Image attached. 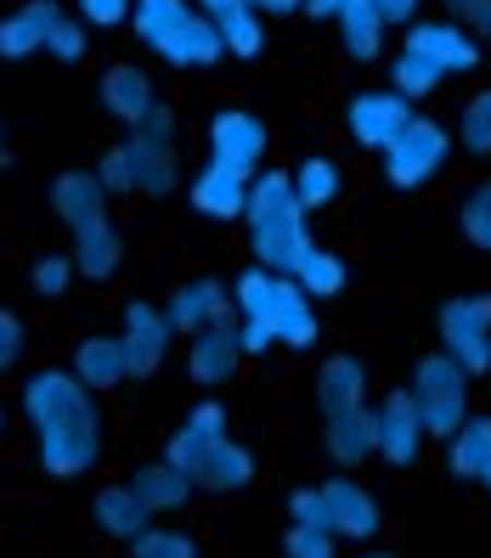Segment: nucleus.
<instances>
[{
	"instance_id": "21",
	"label": "nucleus",
	"mask_w": 491,
	"mask_h": 558,
	"mask_svg": "<svg viewBox=\"0 0 491 558\" xmlns=\"http://www.w3.org/2000/svg\"><path fill=\"white\" fill-rule=\"evenodd\" d=\"M226 311H232V293L220 288V277H187L176 293H170V305H164V316H170L176 333H204V327L226 322Z\"/></svg>"
},
{
	"instance_id": "4",
	"label": "nucleus",
	"mask_w": 491,
	"mask_h": 558,
	"mask_svg": "<svg viewBox=\"0 0 491 558\" xmlns=\"http://www.w3.org/2000/svg\"><path fill=\"white\" fill-rule=\"evenodd\" d=\"M243 232L254 248V266H272V271H294L300 254L311 248V215L294 192L288 170H260L249 181V215H243Z\"/></svg>"
},
{
	"instance_id": "11",
	"label": "nucleus",
	"mask_w": 491,
	"mask_h": 558,
	"mask_svg": "<svg viewBox=\"0 0 491 558\" xmlns=\"http://www.w3.org/2000/svg\"><path fill=\"white\" fill-rule=\"evenodd\" d=\"M373 435H379V463L384 469H412L423 446H430V429H423V412L412 401V389L396 384L390 396H379L373 407Z\"/></svg>"
},
{
	"instance_id": "6",
	"label": "nucleus",
	"mask_w": 491,
	"mask_h": 558,
	"mask_svg": "<svg viewBox=\"0 0 491 558\" xmlns=\"http://www.w3.org/2000/svg\"><path fill=\"white\" fill-rule=\"evenodd\" d=\"M232 305H238L243 322H266L277 333V344H288V350H311L316 333H322L300 282H294L288 271H272V266H249L232 282Z\"/></svg>"
},
{
	"instance_id": "33",
	"label": "nucleus",
	"mask_w": 491,
	"mask_h": 558,
	"mask_svg": "<svg viewBox=\"0 0 491 558\" xmlns=\"http://www.w3.org/2000/svg\"><path fill=\"white\" fill-rule=\"evenodd\" d=\"M130 558H204V547H199V536H187L181 524L153 519L147 531L130 542Z\"/></svg>"
},
{
	"instance_id": "29",
	"label": "nucleus",
	"mask_w": 491,
	"mask_h": 558,
	"mask_svg": "<svg viewBox=\"0 0 491 558\" xmlns=\"http://www.w3.org/2000/svg\"><path fill=\"white\" fill-rule=\"evenodd\" d=\"M446 469L457 480L491 490V412H469V423L446 440Z\"/></svg>"
},
{
	"instance_id": "17",
	"label": "nucleus",
	"mask_w": 491,
	"mask_h": 558,
	"mask_svg": "<svg viewBox=\"0 0 491 558\" xmlns=\"http://www.w3.org/2000/svg\"><path fill=\"white\" fill-rule=\"evenodd\" d=\"M96 102H103V113H108L113 124L136 130V124L158 108V85H153V74L142 69V62H113V69H103Z\"/></svg>"
},
{
	"instance_id": "47",
	"label": "nucleus",
	"mask_w": 491,
	"mask_h": 558,
	"mask_svg": "<svg viewBox=\"0 0 491 558\" xmlns=\"http://www.w3.org/2000/svg\"><path fill=\"white\" fill-rule=\"evenodd\" d=\"M345 12V0H306V12L300 17H311V23H334Z\"/></svg>"
},
{
	"instance_id": "16",
	"label": "nucleus",
	"mask_w": 491,
	"mask_h": 558,
	"mask_svg": "<svg viewBox=\"0 0 491 558\" xmlns=\"http://www.w3.org/2000/svg\"><path fill=\"white\" fill-rule=\"evenodd\" d=\"M243 367V339H238V322H215L204 333H192L187 350V378L199 389H226Z\"/></svg>"
},
{
	"instance_id": "25",
	"label": "nucleus",
	"mask_w": 491,
	"mask_h": 558,
	"mask_svg": "<svg viewBox=\"0 0 491 558\" xmlns=\"http://www.w3.org/2000/svg\"><path fill=\"white\" fill-rule=\"evenodd\" d=\"M199 12L215 23V35L226 40V57H260L266 51V17L249 0H199Z\"/></svg>"
},
{
	"instance_id": "42",
	"label": "nucleus",
	"mask_w": 491,
	"mask_h": 558,
	"mask_svg": "<svg viewBox=\"0 0 491 558\" xmlns=\"http://www.w3.org/2000/svg\"><path fill=\"white\" fill-rule=\"evenodd\" d=\"M74 12L91 28H119V23H130V0H74Z\"/></svg>"
},
{
	"instance_id": "34",
	"label": "nucleus",
	"mask_w": 491,
	"mask_h": 558,
	"mask_svg": "<svg viewBox=\"0 0 491 558\" xmlns=\"http://www.w3.org/2000/svg\"><path fill=\"white\" fill-rule=\"evenodd\" d=\"M80 282L74 271V254H40L35 266H28V293H35L40 305H57V300H69V288Z\"/></svg>"
},
{
	"instance_id": "43",
	"label": "nucleus",
	"mask_w": 491,
	"mask_h": 558,
	"mask_svg": "<svg viewBox=\"0 0 491 558\" xmlns=\"http://www.w3.org/2000/svg\"><path fill=\"white\" fill-rule=\"evenodd\" d=\"M238 339H243V355H266L277 344V333L266 322H238Z\"/></svg>"
},
{
	"instance_id": "49",
	"label": "nucleus",
	"mask_w": 491,
	"mask_h": 558,
	"mask_svg": "<svg viewBox=\"0 0 491 558\" xmlns=\"http://www.w3.org/2000/svg\"><path fill=\"white\" fill-rule=\"evenodd\" d=\"M0 163H7V124H0Z\"/></svg>"
},
{
	"instance_id": "31",
	"label": "nucleus",
	"mask_w": 491,
	"mask_h": 558,
	"mask_svg": "<svg viewBox=\"0 0 491 558\" xmlns=\"http://www.w3.org/2000/svg\"><path fill=\"white\" fill-rule=\"evenodd\" d=\"M288 175H294V192H300L306 215H322V209H334V204H339V192H345V175H339V163H334V158H322V153L300 158V163H294Z\"/></svg>"
},
{
	"instance_id": "13",
	"label": "nucleus",
	"mask_w": 491,
	"mask_h": 558,
	"mask_svg": "<svg viewBox=\"0 0 491 558\" xmlns=\"http://www.w3.org/2000/svg\"><path fill=\"white\" fill-rule=\"evenodd\" d=\"M412 124V102L402 90H356L350 102H345V130H350V142L356 147H368V153H390L396 147V136Z\"/></svg>"
},
{
	"instance_id": "5",
	"label": "nucleus",
	"mask_w": 491,
	"mask_h": 558,
	"mask_svg": "<svg viewBox=\"0 0 491 558\" xmlns=\"http://www.w3.org/2000/svg\"><path fill=\"white\" fill-rule=\"evenodd\" d=\"M130 28L164 69H215L226 57V40L199 0H130Z\"/></svg>"
},
{
	"instance_id": "38",
	"label": "nucleus",
	"mask_w": 491,
	"mask_h": 558,
	"mask_svg": "<svg viewBox=\"0 0 491 558\" xmlns=\"http://www.w3.org/2000/svg\"><path fill=\"white\" fill-rule=\"evenodd\" d=\"M457 226H464V238H469L480 254H491V181H480L469 198H464V209H457Z\"/></svg>"
},
{
	"instance_id": "44",
	"label": "nucleus",
	"mask_w": 491,
	"mask_h": 558,
	"mask_svg": "<svg viewBox=\"0 0 491 558\" xmlns=\"http://www.w3.org/2000/svg\"><path fill=\"white\" fill-rule=\"evenodd\" d=\"M373 7L384 12V23H418V7H423V0H373Z\"/></svg>"
},
{
	"instance_id": "1",
	"label": "nucleus",
	"mask_w": 491,
	"mask_h": 558,
	"mask_svg": "<svg viewBox=\"0 0 491 558\" xmlns=\"http://www.w3.org/2000/svg\"><path fill=\"white\" fill-rule=\"evenodd\" d=\"M17 412L35 435L40 469L51 480H85L91 469H103L108 451V417L103 396L74 378V367H35L23 378Z\"/></svg>"
},
{
	"instance_id": "51",
	"label": "nucleus",
	"mask_w": 491,
	"mask_h": 558,
	"mask_svg": "<svg viewBox=\"0 0 491 558\" xmlns=\"http://www.w3.org/2000/svg\"><path fill=\"white\" fill-rule=\"evenodd\" d=\"M362 558H390V553H362Z\"/></svg>"
},
{
	"instance_id": "3",
	"label": "nucleus",
	"mask_w": 491,
	"mask_h": 558,
	"mask_svg": "<svg viewBox=\"0 0 491 558\" xmlns=\"http://www.w3.org/2000/svg\"><path fill=\"white\" fill-rule=\"evenodd\" d=\"M181 124L170 108H153L136 130H124V136L96 158V181H103L113 198H130V192H142V198H170L176 192V175H181Z\"/></svg>"
},
{
	"instance_id": "7",
	"label": "nucleus",
	"mask_w": 491,
	"mask_h": 558,
	"mask_svg": "<svg viewBox=\"0 0 491 558\" xmlns=\"http://www.w3.org/2000/svg\"><path fill=\"white\" fill-rule=\"evenodd\" d=\"M469 373L457 367V361L446 350H430V355H418V367H412V401L423 412V429H430V440H452L457 429L469 423Z\"/></svg>"
},
{
	"instance_id": "8",
	"label": "nucleus",
	"mask_w": 491,
	"mask_h": 558,
	"mask_svg": "<svg viewBox=\"0 0 491 558\" xmlns=\"http://www.w3.org/2000/svg\"><path fill=\"white\" fill-rule=\"evenodd\" d=\"M457 136L441 124V119H423L412 113V124L396 136V147L384 153V181L396 186V192H418V186H430L441 170H446V158H452Z\"/></svg>"
},
{
	"instance_id": "27",
	"label": "nucleus",
	"mask_w": 491,
	"mask_h": 558,
	"mask_svg": "<svg viewBox=\"0 0 491 558\" xmlns=\"http://www.w3.org/2000/svg\"><path fill=\"white\" fill-rule=\"evenodd\" d=\"M130 490H136V497L147 502V513L153 519H170V513H181L187 502H192V490H199V485H192V474H181L176 463H164V457H158V463H142V469H130V480H124Z\"/></svg>"
},
{
	"instance_id": "9",
	"label": "nucleus",
	"mask_w": 491,
	"mask_h": 558,
	"mask_svg": "<svg viewBox=\"0 0 491 558\" xmlns=\"http://www.w3.org/2000/svg\"><path fill=\"white\" fill-rule=\"evenodd\" d=\"M441 350L469 378H491V293H457L435 311Z\"/></svg>"
},
{
	"instance_id": "39",
	"label": "nucleus",
	"mask_w": 491,
	"mask_h": 558,
	"mask_svg": "<svg viewBox=\"0 0 491 558\" xmlns=\"http://www.w3.org/2000/svg\"><path fill=\"white\" fill-rule=\"evenodd\" d=\"M283 553L288 558H339V536L327 524H288Z\"/></svg>"
},
{
	"instance_id": "30",
	"label": "nucleus",
	"mask_w": 491,
	"mask_h": 558,
	"mask_svg": "<svg viewBox=\"0 0 491 558\" xmlns=\"http://www.w3.org/2000/svg\"><path fill=\"white\" fill-rule=\"evenodd\" d=\"M334 28H339V46H345L350 62H379L384 57L390 23H384V12L373 7V0H345V12L334 17Z\"/></svg>"
},
{
	"instance_id": "2",
	"label": "nucleus",
	"mask_w": 491,
	"mask_h": 558,
	"mask_svg": "<svg viewBox=\"0 0 491 558\" xmlns=\"http://www.w3.org/2000/svg\"><path fill=\"white\" fill-rule=\"evenodd\" d=\"M51 215L62 220V232L74 238V271L85 282H108L124 259V243H119V226H113V192L96 181V170H62L51 175Z\"/></svg>"
},
{
	"instance_id": "15",
	"label": "nucleus",
	"mask_w": 491,
	"mask_h": 558,
	"mask_svg": "<svg viewBox=\"0 0 491 558\" xmlns=\"http://www.w3.org/2000/svg\"><path fill=\"white\" fill-rule=\"evenodd\" d=\"M322 502H327V531L339 542H373L384 531V508L356 474L322 480Z\"/></svg>"
},
{
	"instance_id": "19",
	"label": "nucleus",
	"mask_w": 491,
	"mask_h": 558,
	"mask_svg": "<svg viewBox=\"0 0 491 558\" xmlns=\"http://www.w3.org/2000/svg\"><path fill=\"white\" fill-rule=\"evenodd\" d=\"M322 451L339 474H356L362 463L379 457V435H373V407H356L339 417H322Z\"/></svg>"
},
{
	"instance_id": "41",
	"label": "nucleus",
	"mask_w": 491,
	"mask_h": 558,
	"mask_svg": "<svg viewBox=\"0 0 491 558\" xmlns=\"http://www.w3.org/2000/svg\"><path fill=\"white\" fill-rule=\"evenodd\" d=\"M288 524H327L322 485H294L288 490Z\"/></svg>"
},
{
	"instance_id": "12",
	"label": "nucleus",
	"mask_w": 491,
	"mask_h": 558,
	"mask_svg": "<svg viewBox=\"0 0 491 558\" xmlns=\"http://www.w3.org/2000/svg\"><path fill=\"white\" fill-rule=\"evenodd\" d=\"M266 153H272V130L249 108H220L209 119V163H220V170H238L254 181L266 170Z\"/></svg>"
},
{
	"instance_id": "35",
	"label": "nucleus",
	"mask_w": 491,
	"mask_h": 558,
	"mask_svg": "<svg viewBox=\"0 0 491 558\" xmlns=\"http://www.w3.org/2000/svg\"><path fill=\"white\" fill-rule=\"evenodd\" d=\"M441 80L446 74L435 69L430 57H418V51H396V57H390V90H402L407 102H423V96H430Z\"/></svg>"
},
{
	"instance_id": "50",
	"label": "nucleus",
	"mask_w": 491,
	"mask_h": 558,
	"mask_svg": "<svg viewBox=\"0 0 491 558\" xmlns=\"http://www.w3.org/2000/svg\"><path fill=\"white\" fill-rule=\"evenodd\" d=\"M0 435H7V407H0Z\"/></svg>"
},
{
	"instance_id": "24",
	"label": "nucleus",
	"mask_w": 491,
	"mask_h": 558,
	"mask_svg": "<svg viewBox=\"0 0 491 558\" xmlns=\"http://www.w3.org/2000/svg\"><path fill=\"white\" fill-rule=\"evenodd\" d=\"M254 474H260L254 451H249L243 440L226 435L220 446H209V451H204V463L192 469V485L209 490V497H232V490H249V485H254Z\"/></svg>"
},
{
	"instance_id": "45",
	"label": "nucleus",
	"mask_w": 491,
	"mask_h": 558,
	"mask_svg": "<svg viewBox=\"0 0 491 558\" xmlns=\"http://www.w3.org/2000/svg\"><path fill=\"white\" fill-rule=\"evenodd\" d=\"M249 7H254L260 17H300L306 0H249Z\"/></svg>"
},
{
	"instance_id": "36",
	"label": "nucleus",
	"mask_w": 491,
	"mask_h": 558,
	"mask_svg": "<svg viewBox=\"0 0 491 558\" xmlns=\"http://www.w3.org/2000/svg\"><path fill=\"white\" fill-rule=\"evenodd\" d=\"M457 147L469 158H491V85L475 90L464 102V113H457Z\"/></svg>"
},
{
	"instance_id": "40",
	"label": "nucleus",
	"mask_w": 491,
	"mask_h": 558,
	"mask_svg": "<svg viewBox=\"0 0 491 558\" xmlns=\"http://www.w3.org/2000/svg\"><path fill=\"white\" fill-rule=\"evenodd\" d=\"M23 355H28V327H23L17 311L0 305V378L17 373V367H23Z\"/></svg>"
},
{
	"instance_id": "46",
	"label": "nucleus",
	"mask_w": 491,
	"mask_h": 558,
	"mask_svg": "<svg viewBox=\"0 0 491 558\" xmlns=\"http://www.w3.org/2000/svg\"><path fill=\"white\" fill-rule=\"evenodd\" d=\"M464 28H469V35H475L480 46H491V0H480V7L464 17Z\"/></svg>"
},
{
	"instance_id": "10",
	"label": "nucleus",
	"mask_w": 491,
	"mask_h": 558,
	"mask_svg": "<svg viewBox=\"0 0 491 558\" xmlns=\"http://www.w3.org/2000/svg\"><path fill=\"white\" fill-rule=\"evenodd\" d=\"M119 344H124L130 384H147V378L164 367L170 344H176V327H170V316H164V305H153V300H124V311H119Z\"/></svg>"
},
{
	"instance_id": "20",
	"label": "nucleus",
	"mask_w": 491,
	"mask_h": 558,
	"mask_svg": "<svg viewBox=\"0 0 491 558\" xmlns=\"http://www.w3.org/2000/svg\"><path fill=\"white\" fill-rule=\"evenodd\" d=\"M69 12L62 0H23L17 12L0 17V62H28V57H46V35L51 23Z\"/></svg>"
},
{
	"instance_id": "37",
	"label": "nucleus",
	"mask_w": 491,
	"mask_h": 558,
	"mask_svg": "<svg viewBox=\"0 0 491 558\" xmlns=\"http://www.w3.org/2000/svg\"><path fill=\"white\" fill-rule=\"evenodd\" d=\"M85 46H91V23L80 12H62L46 35V57L62 62V69H74V62H85Z\"/></svg>"
},
{
	"instance_id": "48",
	"label": "nucleus",
	"mask_w": 491,
	"mask_h": 558,
	"mask_svg": "<svg viewBox=\"0 0 491 558\" xmlns=\"http://www.w3.org/2000/svg\"><path fill=\"white\" fill-rule=\"evenodd\" d=\"M475 7H480V0H441V12H446V17H457V23H464Z\"/></svg>"
},
{
	"instance_id": "14",
	"label": "nucleus",
	"mask_w": 491,
	"mask_h": 558,
	"mask_svg": "<svg viewBox=\"0 0 491 558\" xmlns=\"http://www.w3.org/2000/svg\"><path fill=\"white\" fill-rule=\"evenodd\" d=\"M402 51H418V57H430L435 69L446 74V80H457V74H475L480 69V40L469 35L457 17H418V23H407V35H402Z\"/></svg>"
},
{
	"instance_id": "22",
	"label": "nucleus",
	"mask_w": 491,
	"mask_h": 558,
	"mask_svg": "<svg viewBox=\"0 0 491 558\" xmlns=\"http://www.w3.org/2000/svg\"><path fill=\"white\" fill-rule=\"evenodd\" d=\"M187 204L199 209L204 220H243L249 215V175L220 170V163H204L199 175L187 181Z\"/></svg>"
},
{
	"instance_id": "32",
	"label": "nucleus",
	"mask_w": 491,
	"mask_h": 558,
	"mask_svg": "<svg viewBox=\"0 0 491 558\" xmlns=\"http://www.w3.org/2000/svg\"><path fill=\"white\" fill-rule=\"evenodd\" d=\"M288 277L300 282V293H306L311 305H316V300H339V293H345V282H350L345 259H339V254H327V248H316V243L300 254V266H294Z\"/></svg>"
},
{
	"instance_id": "28",
	"label": "nucleus",
	"mask_w": 491,
	"mask_h": 558,
	"mask_svg": "<svg viewBox=\"0 0 491 558\" xmlns=\"http://www.w3.org/2000/svg\"><path fill=\"white\" fill-rule=\"evenodd\" d=\"M69 367H74V378H80L85 389H96V396H108V389H119V384L130 378L119 333H85V339L74 344Z\"/></svg>"
},
{
	"instance_id": "26",
	"label": "nucleus",
	"mask_w": 491,
	"mask_h": 558,
	"mask_svg": "<svg viewBox=\"0 0 491 558\" xmlns=\"http://www.w3.org/2000/svg\"><path fill=\"white\" fill-rule=\"evenodd\" d=\"M91 524H96L108 542H124V547H130V542H136L147 524H153V513H147V502H142L130 485H103V490L91 497Z\"/></svg>"
},
{
	"instance_id": "18",
	"label": "nucleus",
	"mask_w": 491,
	"mask_h": 558,
	"mask_svg": "<svg viewBox=\"0 0 491 558\" xmlns=\"http://www.w3.org/2000/svg\"><path fill=\"white\" fill-rule=\"evenodd\" d=\"M226 435H232L226 407H220V401H199V407H192L176 429H170V440H164V463H176L181 474H192V469L204 463V451L220 446Z\"/></svg>"
},
{
	"instance_id": "23",
	"label": "nucleus",
	"mask_w": 491,
	"mask_h": 558,
	"mask_svg": "<svg viewBox=\"0 0 491 558\" xmlns=\"http://www.w3.org/2000/svg\"><path fill=\"white\" fill-rule=\"evenodd\" d=\"M356 407H368V361L339 350L316 367V412L339 417V412H356Z\"/></svg>"
}]
</instances>
